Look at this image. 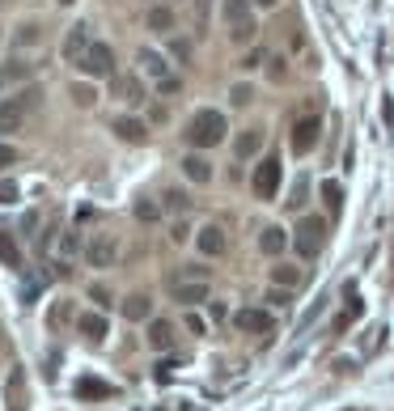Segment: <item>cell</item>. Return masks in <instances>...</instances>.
<instances>
[{"mask_svg":"<svg viewBox=\"0 0 394 411\" xmlns=\"http://www.w3.org/2000/svg\"><path fill=\"white\" fill-rule=\"evenodd\" d=\"M174 323H165V318H149V348L153 352H170L174 348Z\"/></svg>","mask_w":394,"mask_h":411,"instance_id":"8fae6325","label":"cell"},{"mask_svg":"<svg viewBox=\"0 0 394 411\" xmlns=\"http://www.w3.org/2000/svg\"><path fill=\"white\" fill-rule=\"evenodd\" d=\"M165 208L179 212V217H187V212H191V195H187V191H179V187H174V191H165Z\"/></svg>","mask_w":394,"mask_h":411,"instance_id":"83f0119b","label":"cell"},{"mask_svg":"<svg viewBox=\"0 0 394 411\" xmlns=\"http://www.w3.org/2000/svg\"><path fill=\"white\" fill-rule=\"evenodd\" d=\"M267 77H271V81H285V64H280V60H267Z\"/></svg>","mask_w":394,"mask_h":411,"instance_id":"bcb514c9","label":"cell"},{"mask_svg":"<svg viewBox=\"0 0 394 411\" xmlns=\"http://www.w3.org/2000/svg\"><path fill=\"white\" fill-rule=\"evenodd\" d=\"M60 5H73V0H60Z\"/></svg>","mask_w":394,"mask_h":411,"instance_id":"11a10c76","label":"cell"},{"mask_svg":"<svg viewBox=\"0 0 394 411\" xmlns=\"http://www.w3.org/2000/svg\"><path fill=\"white\" fill-rule=\"evenodd\" d=\"M170 293L183 305H199V301H208V280H170Z\"/></svg>","mask_w":394,"mask_h":411,"instance_id":"9c48e42d","label":"cell"},{"mask_svg":"<svg viewBox=\"0 0 394 411\" xmlns=\"http://www.w3.org/2000/svg\"><path fill=\"white\" fill-rule=\"evenodd\" d=\"M305 191H310V183H305V178H293V199H289V208H301V203H305Z\"/></svg>","mask_w":394,"mask_h":411,"instance_id":"d590c367","label":"cell"},{"mask_svg":"<svg viewBox=\"0 0 394 411\" xmlns=\"http://www.w3.org/2000/svg\"><path fill=\"white\" fill-rule=\"evenodd\" d=\"M13 162H17V148H13V144H0V170L13 166Z\"/></svg>","mask_w":394,"mask_h":411,"instance_id":"7bdbcfd3","label":"cell"},{"mask_svg":"<svg viewBox=\"0 0 394 411\" xmlns=\"http://www.w3.org/2000/svg\"><path fill=\"white\" fill-rule=\"evenodd\" d=\"M361 310H365V301L356 297V288H348V301H344V310L335 314V323H331V335H344L356 318H361Z\"/></svg>","mask_w":394,"mask_h":411,"instance_id":"30bf717a","label":"cell"},{"mask_svg":"<svg viewBox=\"0 0 394 411\" xmlns=\"http://www.w3.org/2000/svg\"><path fill=\"white\" fill-rule=\"evenodd\" d=\"M229 38H234V42H250V38H255V22H246V26H234V30H229Z\"/></svg>","mask_w":394,"mask_h":411,"instance_id":"f35d334b","label":"cell"},{"mask_svg":"<svg viewBox=\"0 0 394 411\" xmlns=\"http://www.w3.org/2000/svg\"><path fill=\"white\" fill-rule=\"evenodd\" d=\"M271 280L285 284V288H297L301 284V267H285V263H280V267H271Z\"/></svg>","mask_w":394,"mask_h":411,"instance_id":"f1b7e54d","label":"cell"},{"mask_svg":"<svg viewBox=\"0 0 394 411\" xmlns=\"http://www.w3.org/2000/svg\"><path fill=\"white\" fill-rule=\"evenodd\" d=\"M250 98H255L250 85H234V89H229V102H234V107H250Z\"/></svg>","mask_w":394,"mask_h":411,"instance_id":"836d02e7","label":"cell"},{"mask_svg":"<svg viewBox=\"0 0 394 411\" xmlns=\"http://www.w3.org/2000/svg\"><path fill=\"white\" fill-rule=\"evenodd\" d=\"M183 174L191 183H212V162L199 157V153H187V157H183Z\"/></svg>","mask_w":394,"mask_h":411,"instance_id":"ac0fdd59","label":"cell"},{"mask_svg":"<svg viewBox=\"0 0 394 411\" xmlns=\"http://www.w3.org/2000/svg\"><path fill=\"white\" fill-rule=\"evenodd\" d=\"M225 132H229V123H225L220 111H195L183 136H187L191 148H216V144L225 140Z\"/></svg>","mask_w":394,"mask_h":411,"instance_id":"6da1fadb","label":"cell"},{"mask_svg":"<svg viewBox=\"0 0 394 411\" xmlns=\"http://www.w3.org/2000/svg\"><path fill=\"white\" fill-rule=\"evenodd\" d=\"M263 148V127H246V132H238V140H234V153L246 162V157H255V153Z\"/></svg>","mask_w":394,"mask_h":411,"instance_id":"e0dca14e","label":"cell"},{"mask_svg":"<svg viewBox=\"0 0 394 411\" xmlns=\"http://www.w3.org/2000/svg\"><path fill=\"white\" fill-rule=\"evenodd\" d=\"M187 331H191V335H204V318H199V314H187Z\"/></svg>","mask_w":394,"mask_h":411,"instance_id":"7dc6e473","label":"cell"},{"mask_svg":"<svg viewBox=\"0 0 394 411\" xmlns=\"http://www.w3.org/2000/svg\"><path fill=\"white\" fill-rule=\"evenodd\" d=\"M110 394H115V386H110V382H102V378H81L77 382V398H110Z\"/></svg>","mask_w":394,"mask_h":411,"instance_id":"ffe728a7","label":"cell"},{"mask_svg":"<svg viewBox=\"0 0 394 411\" xmlns=\"http://www.w3.org/2000/svg\"><path fill=\"white\" fill-rule=\"evenodd\" d=\"M123 318H128V323H149V318H153V301H149L144 293L123 297Z\"/></svg>","mask_w":394,"mask_h":411,"instance_id":"9a60e30c","label":"cell"},{"mask_svg":"<svg viewBox=\"0 0 394 411\" xmlns=\"http://www.w3.org/2000/svg\"><path fill=\"white\" fill-rule=\"evenodd\" d=\"M30 77V64H5V68H0V85H5V81H26Z\"/></svg>","mask_w":394,"mask_h":411,"instance_id":"d6a6232c","label":"cell"},{"mask_svg":"<svg viewBox=\"0 0 394 411\" xmlns=\"http://www.w3.org/2000/svg\"><path fill=\"white\" fill-rule=\"evenodd\" d=\"M195 5H199V22L208 17V9H212V0H195Z\"/></svg>","mask_w":394,"mask_h":411,"instance_id":"f5cc1de1","label":"cell"},{"mask_svg":"<svg viewBox=\"0 0 394 411\" xmlns=\"http://www.w3.org/2000/svg\"><path fill=\"white\" fill-rule=\"evenodd\" d=\"M85 47H89V26H85V22H77V26L64 34V60H73V64H77V60L85 56Z\"/></svg>","mask_w":394,"mask_h":411,"instance_id":"4fadbf2b","label":"cell"},{"mask_svg":"<svg viewBox=\"0 0 394 411\" xmlns=\"http://www.w3.org/2000/svg\"><path fill=\"white\" fill-rule=\"evenodd\" d=\"M170 56L187 64V60H191V42H187V38H174V42H170Z\"/></svg>","mask_w":394,"mask_h":411,"instance_id":"74e56055","label":"cell"},{"mask_svg":"<svg viewBox=\"0 0 394 411\" xmlns=\"http://www.w3.org/2000/svg\"><path fill=\"white\" fill-rule=\"evenodd\" d=\"M220 17H225V26H246V22H255L250 17V0H220Z\"/></svg>","mask_w":394,"mask_h":411,"instance_id":"5bb4252c","label":"cell"},{"mask_svg":"<svg viewBox=\"0 0 394 411\" xmlns=\"http://www.w3.org/2000/svg\"><path fill=\"white\" fill-rule=\"evenodd\" d=\"M157 217H161V203H153V199H136V221L153 225Z\"/></svg>","mask_w":394,"mask_h":411,"instance_id":"4dcf8cb0","label":"cell"},{"mask_svg":"<svg viewBox=\"0 0 394 411\" xmlns=\"http://www.w3.org/2000/svg\"><path fill=\"white\" fill-rule=\"evenodd\" d=\"M110 89H115V98L128 102V107H140V102H144V85H140V77H132V72L110 77Z\"/></svg>","mask_w":394,"mask_h":411,"instance_id":"ba28073f","label":"cell"},{"mask_svg":"<svg viewBox=\"0 0 394 411\" xmlns=\"http://www.w3.org/2000/svg\"><path fill=\"white\" fill-rule=\"evenodd\" d=\"M0 203H17V183L13 178H0Z\"/></svg>","mask_w":394,"mask_h":411,"instance_id":"8d00e7d4","label":"cell"},{"mask_svg":"<svg viewBox=\"0 0 394 411\" xmlns=\"http://www.w3.org/2000/svg\"><path fill=\"white\" fill-rule=\"evenodd\" d=\"M195 242H199L204 254H225V229H220V225H204Z\"/></svg>","mask_w":394,"mask_h":411,"instance_id":"7402d4cb","label":"cell"},{"mask_svg":"<svg viewBox=\"0 0 394 411\" xmlns=\"http://www.w3.org/2000/svg\"><path fill=\"white\" fill-rule=\"evenodd\" d=\"M170 238H174V242H187V221H179V225L170 229Z\"/></svg>","mask_w":394,"mask_h":411,"instance_id":"c3c4849f","label":"cell"},{"mask_svg":"<svg viewBox=\"0 0 394 411\" xmlns=\"http://www.w3.org/2000/svg\"><path fill=\"white\" fill-rule=\"evenodd\" d=\"M140 68L153 77V81H161V77H170V64H165L157 51H140Z\"/></svg>","mask_w":394,"mask_h":411,"instance_id":"d4e9b609","label":"cell"},{"mask_svg":"<svg viewBox=\"0 0 394 411\" xmlns=\"http://www.w3.org/2000/svg\"><path fill=\"white\" fill-rule=\"evenodd\" d=\"M208 314H212V318L220 323V318H225V314H229V310H225V305H220V301H212V305H208Z\"/></svg>","mask_w":394,"mask_h":411,"instance_id":"681fc988","label":"cell"},{"mask_svg":"<svg viewBox=\"0 0 394 411\" xmlns=\"http://www.w3.org/2000/svg\"><path fill=\"white\" fill-rule=\"evenodd\" d=\"M381 119H386V123H394V102H390V98L381 102Z\"/></svg>","mask_w":394,"mask_h":411,"instance_id":"f907efd6","label":"cell"},{"mask_svg":"<svg viewBox=\"0 0 394 411\" xmlns=\"http://www.w3.org/2000/svg\"><path fill=\"white\" fill-rule=\"evenodd\" d=\"M68 314H73V305H68V301H60V305H55V310H51V327L68 323Z\"/></svg>","mask_w":394,"mask_h":411,"instance_id":"60d3db41","label":"cell"},{"mask_svg":"<svg viewBox=\"0 0 394 411\" xmlns=\"http://www.w3.org/2000/svg\"><path fill=\"white\" fill-rule=\"evenodd\" d=\"M110 132H115V136H119L123 144H144V140H149V127H144L140 119H132V115H119Z\"/></svg>","mask_w":394,"mask_h":411,"instance_id":"7c38bea8","label":"cell"},{"mask_svg":"<svg viewBox=\"0 0 394 411\" xmlns=\"http://www.w3.org/2000/svg\"><path fill=\"white\" fill-rule=\"evenodd\" d=\"M289 246V238H285V229H275V225H267L263 233H259V250L267 254V259H275V254L280 250H285Z\"/></svg>","mask_w":394,"mask_h":411,"instance_id":"44dd1931","label":"cell"},{"mask_svg":"<svg viewBox=\"0 0 394 411\" xmlns=\"http://www.w3.org/2000/svg\"><path fill=\"white\" fill-rule=\"evenodd\" d=\"M77 331H81L89 343H102V339H106V318H102V314H81V318H77Z\"/></svg>","mask_w":394,"mask_h":411,"instance_id":"603a6c76","label":"cell"},{"mask_svg":"<svg viewBox=\"0 0 394 411\" xmlns=\"http://www.w3.org/2000/svg\"><path fill=\"white\" fill-rule=\"evenodd\" d=\"M179 89H183L179 77H161V81H157V93H179Z\"/></svg>","mask_w":394,"mask_h":411,"instance_id":"b9f144b4","label":"cell"},{"mask_svg":"<svg viewBox=\"0 0 394 411\" xmlns=\"http://www.w3.org/2000/svg\"><path fill=\"white\" fill-rule=\"evenodd\" d=\"M68 93H73V102H77V107H93V102H98V93H93V85H81V81H77V85H73Z\"/></svg>","mask_w":394,"mask_h":411,"instance_id":"1f68e13d","label":"cell"},{"mask_svg":"<svg viewBox=\"0 0 394 411\" xmlns=\"http://www.w3.org/2000/svg\"><path fill=\"white\" fill-rule=\"evenodd\" d=\"M318 132H322V119H318V115H301V119L293 123V132H289V148H293V153H310V148L318 144Z\"/></svg>","mask_w":394,"mask_h":411,"instance_id":"8992f818","label":"cell"},{"mask_svg":"<svg viewBox=\"0 0 394 411\" xmlns=\"http://www.w3.org/2000/svg\"><path fill=\"white\" fill-rule=\"evenodd\" d=\"M234 323H238L246 335H271V327H275V318H271L267 310H255V305H250V310H238Z\"/></svg>","mask_w":394,"mask_h":411,"instance_id":"52a82bcc","label":"cell"},{"mask_svg":"<svg viewBox=\"0 0 394 411\" xmlns=\"http://www.w3.org/2000/svg\"><path fill=\"white\" fill-rule=\"evenodd\" d=\"M293 246L301 259H318L322 246H326V221L322 217H305L297 229H293Z\"/></svg>","mask_w":394,"mask_h":411,"instance_id":"7a4b0ae2","label":"cell"},{"mask_svg":"<svg viewBox=\"0 0 394 411\" xmlns=\"http://www.w3.org/2000/svg\"><path fill=\"white\" fill-rule=\"evenodd\" d=\"M34 42H43V26L38 22H22L13 30V47H34Z\"/></svg>","mask_w":394,"mask_h":411,"instance_id":"484cf974","label":"cell"},{"mask_svg":"<svg viewBox=\"0 0 394 411\" xmlns=\"http://www.w3.org/2000/svg\"><path fill=\"white\" fill-rule=\"evenodd\" d=\"M267 60H271V56H267V51H263V47H259V51H250V56H246V60H242V68H263V64H267Z\"/></svg>","mask_w":394,"mask_h":411,"instance_id":"ab89813d","label":"cell"},{"mask_svg":"<svg viewBox=\"0 0 394 411\" xmlns=\"http://www.w3.org/2000/svg\"><path fill=\"white\" fill-rule=\"evenodd\" d=\"M26 119V107H22V98H9V102H0V132H17Z\"/></svg>","mask_w":394,"mask_h":411,"instance_id":"2e32d148","label":"cell"},{"mask_svg":"<svg viewBox=\"0 0 394 411\" xmlns=\"http://www.w3.org/2000/svg\"><path fill=\"white\" fill-rule=\"evenodd\" d=\"M259 5H263V9H271V5H275V0H259Z\"/></svg>","mask_w":394,"mask_h":411,"instance_id":"db71d44e","label":"cell"},{"mask_svg":"<svg viewBox=\"0 0 394 411\" xmlns=\"http://www.w3.org/2000/svg\"><path fill=\"white\" fill-rule=\"evenodd\" d=\"M144 22H149V30H157V34H165V30H170V26H174V13H170V9H165V5H153Z\"/></svg>","mask_w":394,"mask_h":411,"instance_id":"4316f807","label":"cell"},{"mask_svg":"<svg viewBox=\"0 0 394 411\" xmlns=\"http://www.w3.org/2000/svg\"><path fill=\"white\" fill-rule=\"evenodd\" d=\"M60 246H64V254H73V250H77V233H64V242H60Z\"/></svg>","mask_w":394,"mask_h":411,"instance_id":"816d5d0a","label":"cell"},{"mask_svg":"<svg viewBox=\"0 0 394 411\" xmlns=\"http://www.w3.org/2000/svg\"><path fill=\"white\" fill-rule=\"evenodd\" d=\"M289 301H293V293H289L285 284H275V288L267 293V305H275V310H280V305H289Z\"/></svg>","mask_w":394,"mask_h":411,"instance_id":"e575fe53","label":"cell"},{"mask_svg":"<svg viewBox=\"0 0 394 411\" xmlns=\"http://www.w3.org/2000/svg\"><path fill=\"white\" fill-rule=\"evenodd\" d=\"M9 411H26V378H22V369L9 373Z\"/></svg>","mask_w":394,"mask_h":411,"instance_id":"cb8c5ba5","label":"cell"},{"mask_svg":"<svg viewBox=\"0 0 394 411\" xmlns=\"http://www.w3.org/2000/svg\"><path fill=\"white\" fill-rule=\"evenodd\" d=\"M322 199H326L331 212H340V208H344V187H340V183H322Z\"/></svg>","mask_w":394,"mask_h":411,"instance_id":"f546056e","label":"cell"},{"mask_svg":"<svg viewBox=\"0 0 394 411\" xmlns=\"http://www.w3.org/2000/svg\"><path fill=\"white\" fill-rule=\"evenodd\" d=\"M280 178H285V170H280V157H263L259 170H255V178H250V187H255L259 199H275V195H280Z\"/></svg>","mask_w":394,"mask_h":411,"instance_id":"277c9868","label":"cell"},{"mask_svg":"<svg viewBox=\"0 0 394 411\" xmlns=\"http://www.w3.org/2000/svg\"><path fill=\"white\" fill-rule=\"evenodd\" d=\"M77 68L85 77H115V51H110L106 42H89L85 56L77 60Z\"/></svg>","mask_w":394,"mask_h":411,"instance_id":"3957f363","label":"cell"},{"mask_svg":"<svg viewBox=\"0 0 394 411\" xmlns=\"http://www.w3.org/2000/svg\"><path fill=\"white\" fill-rule=\"evenodd\" d=\"M89 297H93V301L102 305V310H106V305H115V301H110V293H106L102 284H93V288H89Z\"/></svg>","mask_w":394,"mask_h":411,"instance_id":"ee69618b","label":"cell"},{"mask_svg":"<svg viewBox=\"0 0 394 411\" xmlns=\"http://www.w3.org/2000/svg\"><path fill=\"white\" fill-rule=\"evenodd\" d=\"M183 280H208V267L191 263V267H183Z\"/></svg>","mask_w":394,"mask_h":411,"instance_id":"f6af8a7d","label":"cell"},{"mask_svg":"<svg viewBox=\"0 0 394 411\" xmlns=\"http://www.w3.org/2000/svg\"><path fill=\"white\" fill-rule=\"evenodd\" d=\"M0 263L13 267V272H22V246H17V238L9 229H0Z\"/></svg>","mask_w":394,"mask_h":411,"instance_id":"d6986e66","label":"cell"},{"mask_svg":"<svg viewBox=\"0 0 394 411\" xmlns=\"http://www.w3.org/2000/svg\"><path fill=\"white\" fill-rule=\"evenodd\" d=\"M115 259H119V242H115V238L98 233V238L85 242V263H89V267H115Z\"/></svg>","mask_w":394,"mask_h":411,"instance_id":"5b68a950","label":"cell"}]
</instances>
